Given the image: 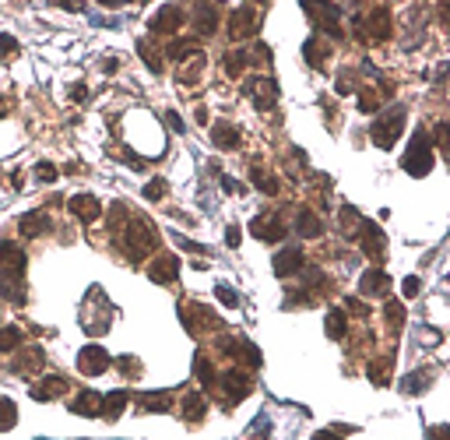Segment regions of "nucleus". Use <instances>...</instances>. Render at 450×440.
Listing matches in <instances>:
<instances>
[{
    "label": "nucleus",
    "mask_w": 450,
    "mask_h": 440,
    "mask_svg": "<svg viewBox=\"0 0 450 440\" xmlns=\"http://www.w3.org/2000/svg\"><path fill=\"white\" fill-rule=\"evenodd\" d=\"M247 4H254V0H247ZM257 4H261V7H264V4H268V0H257Z\"/></svg>",
    "instance_id": "nucleus-59"
},
{
    "label": "nucleus",
    "mask_w": 450,
    "mask_h": 440,
    "mask_svg": "<svg viewBox=\"0 0 450 440\" xmlns=\"http://www.w3.org/2000/svg\"><path fill=\"white\" fill-rule=\"evenodd\" d=\"M383 317H387V328H390V331L398 335V331H401V324H405V307L390 299V303L383 307Z\"/></svg>",
    "instance_id": "nucleus-38"
},
{
    "label": "nucleus",
    "mask_w": 450,
    "mask_h": 440,
    "mask_svg": "<svg viewBox=\"0 0 450 440\" xmlns=\"http://www.w3.org/2000/svg\"><path fill=\"white\" fill-rule=\"evenodd\" d=\"M35 180H39V183H53V180H57V166H53V163H39V166H35Z\"/></svg>",
    "instance_id": "nucleus-46"
},
{
    "label": "nucleus",
    "mask_w": 450,
    "mask_h": 440,
    "mask_svg": "<svg viewBox=\"0 0 450 440\" xmlns=\"http://www.w3.org/2000/svg\"><path fill=\"white\" fill-rule=\"evenodd\" d=\"M193 4V28L197 35H215L222 25V0H190Z\"/></svg>",
    "instance_id": "nucleus-7"
},
{
    "label": "nucleus",
    "mask_w": 450,
    "mask_h": 440,
    "mask_svg": "<svg viewBox=\"0 0 450 440\" xmlns=\"http://www.w3.org/2000/svg\"><path fill=\"white\" fill-rule=\"evenodd\" d=\"M419 289H422V282H419L415 275H408V278L401 282V292H405V296H419Z\"/></svg>",
    "instance_id": "nucleus-49"
},
{
    "label": "nucleus",
    "mask_w": 450,
    "mask_h": 440,
    "mask_svg": "<svg viewBox=\"0 0 450 440\" xmlns=\"http://www.w3.org/2000/svg\"><path fill=\"white\" fill-rule=\"evenodd\" d=\"M113 236L120 240L123 254H127L134 264L145 261L152 251H159V233H155V226H152L148 219H141V215H127L123 226H120Z\"/></svg>",
    "instance_id": "nucleus-1"
},
{
    "label": "nucleus",
    "mask_w": 450,
    "mask_h": 440,
    "mask_svg": "<svg viewBox=\"0 0 450 440\" xmlns=\"http://www.w3.org/2000/svg\"><path fill=\"white\" fill-rule=\"evenodd\" d=\"M18 423V412H14V402L0 395V430H11Z\"/></svg>",
    "instance_id": "nucleus-42"
},
{
    "label": "nucleus",
    "mask_w": 450,
    "mask_h": 440,
    "mask_svg": "<svg viewBox=\"0 0 450 440\" xmlns=\"http://www.w3.org/2000/svg\"><path fill=\"white\" fill-rule=\"evenodd\" d=\"M116 67H120L116 57H106V60H102V71H116Z\"/></svg>",
    "instance_id": "nucleus-56"
},
{
    "label": "nucleus",
    "mask_w": 450,
    "mask_h": 440,
    "mask_svg": "<svg viewBox=\"0 0 450 440\" xmlns=\"http://www.w3.org/2000/svg\"><path fill=\"white\" fill-rule=\"evenodd\" d=\"M46 366V352L39 349V346H28V349H21V356L11 363V370L18 373V377H32V373H39Z\"/></svg>",
    "instance_id": "nucleus-18"
},
{
    "label": "nucleus",
    "mask_w": 450,
    "mask_h": 440,
    "mask_svg": "<svg viewBox=\"0 0 450 440\" xmlns=\"http://www.w3.org/2000/svg\"><path fill=\"white\" fill-rule=\"evenodd\" d=\"M390 366H394V356H380V359H373L369 366H366V373H369V380L376 384V387H387L390 384Z\"/></svg>",
    "instance_id": "nucleus-34"
},
{
    "label": "nucleus",
    "mask_w": 450,
    "mask_h": 440,
    "mask_svg": "<svg viewBox=\"0 0 450 440\" xmlns=\"http://www.w3.org/2000/svg\"><path fill=\"white\" fill-rule=\"evenodd\" d=\"M250 180H254V187H257L261 194H268V197H274V194L281 190V183H278V176L271 173V170H264L261 163H254V166H250Z\"/></svg>",
    "instance_id": "nucleus-26"
},
{
    "label": "nucleus",
    "mask_w": 450,
    "mask_h": 440,
    "mask_svg": "<svg viewBox=\"0 0 450 440\" xmlns=\"http://www.w3.org/2000/svg\"><path fill=\"white\" fill-rule=\"evenodd\" d=\"M208 391H218V402L225 409H232V405H240L254 391V377L247 370H225V373H215V380H211Z\"/></svg>",
    "instance_id": "nucleus-2"
},
{
    "label": "nucleus",
    "mask_w": 450,
    "mask_h": 440,
    "mask_svg": "<svg viewBox=\"0 0 450 440\" xmlns=\"http://www.w3.org/2000/svg\"><path fill=\"white\" fill-rule=\"evenodd\" d=\"M211 141H215V148H222V152H232V148H240V127L236 123H215V131H211Z\"/></svg>",
    "instance_id": "nucleus-24"
},
{
    "label": "nucleus",
    "mask_w": 450,
    "mask_h": 440,
    "mask_svg": "<svg viewBox=\"0 0 450 440\" xmlns=\"http://www.w3.org/2000/svg\"><path fill=\"white\" fill-rule=\"evenodd\" d=\"M18 229H21V236L35 240V236H46V233H53V219H50L46 211H32V215H25V219L18 222Z\"/></svg>",
    "instance_id": "nucleus-22"
},
{
    "label": "nucleus",
    "mask_w": 450,
    "mask_h": 440,
    "mask_svg": "<svg viewBox=\"0 0 450 440\" xmlns=\"http://www.w3.org/2000/svg\"><path fill=\"white\" fill-rule=\"evenodd\" d=\"M349 4H359V0H349Z\"/></svg>",
    "instance_id": "nucleus-61"
},
{
    "label": "nucleus",
    "mask_w": 450,
    "mask_h": 440,
    "mask_svg": "<svg viewBox=\"0 0 450 440\" xmlns=\"http://www.w3.org/2000/svg\"><path fill=\"white\" fill-rule=\"evenodd\" d=\"M338 222H342V236H345V240H356V236H359L362 215L352 208V204H345V208L338 211Z\"/></svg>",
    "instance_id": "nucleus-35"
},
{
    "label": "nucleus",
    "mask_w": 450,
    "mask_h": 440,
    "mask_svg": "<svg viewBox=\"0 0 450 440\" xmlns=\"http://www.w3.org/2000/svg\"><path fill=\"white\" fill-rule=\"evenodd\" d=\"M359 289L366 296H387V292H390V275L380 271V268H369V271L359 278Z\"/></svg>",
    "instance_id": "nucleus-23"
},
{
    "label": "nucleus",
    "mask_w": 450,
    "mask_h": 440,
    "mask_svg": "<svg viewBox=\"0 0 450 440\" xmlns=\"http://www.w3.org/2000/svg\"><path fill=\"white\" fill-rule=\"evenodd\" d=\"M250 233H254L257 240H264V243H278V240L285 236V222H281L278 211H261V215L250 222Z\"/></svg>",
    "instance_id": "nucleus-10"
},
{
    "label": "nucleus",
    "mask_w": 450,
    "mask_h": 440,
    "mask_svg": "<svg viewBox=\"0 0 450 440\" xmlns=\"http://www.w3.org/2000/svg\"><path fill=\"white\" fill-rule=\"evenodd\" d=\"M109 321H113V307H109L106 292L99 285H91L89 299H85V310H81V328L89 335H106L109 331Z\"/></svg>",
    "instance_id": "nucleus-3"
},
{
    "label": "nucleus",
    "mask_w": 450,
    "mask_h": 440,
    "mask_svg": "<svg viewBox=\"0 0 450 440\" xmlns=\"http://www.w3.org/2000/svg\"><path fill=\"white\" fill-rule=\"evenodd\" d=\"M127 391H113V395H102V405H99V416L102 419H120L123 416V405H127Z\"/></svg>",
    "instance_id": "nucleus-29"
},
{
    "label": "nucleus",
    "mask_w": 450,
    "mask_h": 440,
    "mask_svg": "<svg viewBox=\"0 0 450 440\" xmlns=\"http://www.w3.org/2000/svg\"><path fill=\"white\" fill-rule=\"evenodd\" d=\"M176 275H180V258L176 254H159L155 264L148 268V278L155 285H169V282H176Z\"/></svg>",
    "instance_id": "nucleus-17"
},
{
    "label": "nucleus",
    "mask_w": 450,
    "mask_h": 440,
    "mask_svg": "<svg viewBox=\"0 0 450 440\" xmlns=\"http://www.w3.org/2000/svg\"><path fill=\"white\" fill-rule=\"evenodd\" d=\"M166 190H169V183H166V180H152V183L145 187V197H148V201H162V197H166Z\"/></svg>",
    "instance_id": "nucleus-44"
},
{
    "label": "nucleus",
    "mask_w": 450,
    "mask_h": 440,
    "mask_svg": "<svg viewBox=\"0 0 450 440\" xmlns=\"http://www.w3.org/2000/svg\"><path fill=\"white\" fill-rule=\"evenodd\" d=\"M296 233H299L303 240H317V236L324 233V222H320L310 208H303V211L296 215Z\"/></svg>",
    "instance_id": "nucleus-27"
},
{
    "label": "nucleus",
    "mask_w": 450,
    "mask_h": 440,
    "mask_svg": "<svg viewBox=\"0 0 450 440\" xmlns=\"http://www.w3.org/2000/svg\"><path fill=\"white\" fill-rule=\"evenodd\" d=\"M257 32H261V11H257L254 4H247V7L232 11V18H229V39H232V43L254 39Z\"/></svg>",
    "instance_id": "nucleus-6"
},
{
    "label": "nucleus",
    "mask_w": 450,
    "mask_h": 440,
    "mask_svg": "<svg viewBox=\"0 0 450 440\" xmlns=\"http://www.w3.org/2000/svg\"><path fill=\"white\" fill-rule=\"evenodd\" d=\"M437 145L447 148V123H437Z\"/></svg>",
    "instance_id": "nucleus-55"
},
{
    "label": "nucleus",
    "mask_w": 450,
    "mask_h": 440,
    "mask_svg": "<svg viewBox=\"0 0 450 440\" xmlns=\"http://www.w3.org/2000/svg\"><path fill=\"white\" fill-rule=\"evenodd\" d=\"M383 106V95L380 92H373V88H362L359 92V109L362 113H376Z\"/></svg>",
    "instance_id": "nucleus-41"
},
{
    "label": "nucleus",
    "mask_w": 450,
    "mask_h": 440,
    "mask_svg": "<svg viewBox=\"0 0 450 440\" xmlns=\"http://www.w3.org/2000/svg\"><path fill=\"white\" fill-rule=\"evenodd\" d=\"M331 50H334V46H331V39L317 32L313 39H306V46H303V57H306V64H310L313 71H324V67H327V57H331Z\"/></svg>",
    "instance_id": "nucleus-15"
},
{
    "label": "nucleus",
    "mask_w": 450,
    "mask_h": 440,
    "mask_svg": "<svg viewBox=\"0 0 450 440\" xmlns=\"http://www.w3.org/2000/svg\"><path fill=\"white\" fill-rule=\"evenodd\" d=\"M166 123H169V127H173L176 134H183V131H186V123H183V120H180V113H173V109L166 113Z\"/></svg>",
    "instance_id": "nucleus-50"
},
{
    "label": "nucleus",
    "mask_w": 450,
    "mask_h": 440,
    "mask_svg": "<svg viewBox=\"0 0 450 440\" xmlns=\"http://www.w3.org/2000/svg\"><path fill=\"white\" fill-rule=\"evenodd\" d=\"M247 67H250V50H232V53L222 57V71H225L229 78H240Z\"/></svg>",
    "instance_id": "nucleus-32"
},
{
    "label": "nucleus",
    "mask_w": 450,
    "mask_h": 440,
    "mask_svg": "<svg viewBox=\"0 0 450 440\" xmlns=\"http://www.w3.org/2000/svg\"><path fill=\"white\" fill-rule=\"evenodd\" d=\"M359 240H362V254H366L369 261H383V254H387V236H383L373 222H366V219H362Z\"/></svg>",
    "instance_id": "nucleus-14"
},
{
    "label": "nucleus",
    "mask_w": 450,
    "mask_h": 440,
    "mask_svg": "<svg viewBox=\"0 0 450 440\" xmlns=\"http://www.w3.org/2000/svg\"><path fill=\"white\" fill-rule=\"evenodd\" d=\"M53 7H64V11H81V4L78 0H50Z\"/></svg>",
    "instance_id": "nucleus-54"
},
{
    "label": "nucleus",
    "mask_w": 450,
    "mask_h": 440,
    "mask_svg": "<svg viewBox=\"0 0 450 440\" xmlns=\"http://www.w3.org/2000/svg\"><path fill=\"white\" fill-rule=\"evenodd\" d=\"M215 296H218V303H225L229 310H236V307H240L236 289H232V285H225V282H218V285H215Z\"/></svg>",
    "instance_id": "nucleus-43"
},
{
    "label": "nucleus",
    "mask_w": 450,
    "mask_h": 440,
    "mask_svg": "<svg viewBox=\"0 0 450 440\" xmlns=\"http://www.w3.org/2000/svg\"><path fill=\"white\" fill-rule=\"evenodd\" d=\"M324 331H327V339L331 342H342L345 335H349V314L345 310H327V321H324Z\"/></svg>",
    "instance_id": "nucleus-28"
},
{
    "label": "nucleus",
    "mask_w": 450,
    "mask_h": 440,
    "mask_svg": "<svg viewBox=\"0 0 450 440\" xmlns=\"http://www.w3.org/2000/svg\"><path fill=\"white\" fill-rule=\"evenodd\" d=\"M222 190H229V194H243L247 187H243V183H236L232 176H222Z\"/></svg>",
    "instance_id": "nucleus-51"
},
{
    "label": "nucleus",
    "mask_w": 450,
    "mask_h": 440,
    "mask_svg": "<svg viewBox=\"0 0 450 440\" xmlns=\"http://www.w3.org/2000/svg\"><path fill=\"white\" fill-rule=\"evenodd\" d=\"M25 268H28V254L18 247V243H0V271H7V275H18V278H25Z\"/></svg>",
    "instance_id": "nucleus-16"
},
{
    "label": "nucleus",
    "mask_w": 450,
    "mask_h": 440,
    "mask_svg": "<svg viewBox=\"0 0 450 440\" xmlns=\"http://www.w3.org/2000/svg\"><path fill=\"white\" fill-rule=\"evenodd\" d=\"M356 92V75L352 71H342V78H338V95H352Z\"/></svg>",
    "instance_id": "nucleus-47"
},
{
    "label": "nucleus",
    "mask_w": 450,
    "mask_h": 440,
    "mask_svg": "<svg viewBox=\"0 0 450 440\" xmlns=\"http://www.w3.org/2000/svg\"><path fill=\"white\" fill-rule=\"evenodd\" d=\"M243 95L257 106V109H271L274 102H278V82L274 78H247L243 82Z\"/></svg>",
    "instance_id": "nucleus-8"
},
{
    "label": "nucleus",
    "mask_w": 450,
    "mask_h": 440,
    "mask_svg": "<svg viewBox=\"0 0 450 440\" xmlns=\"http://www.w3.org/2000/svg\"><path fill=\"white\" fill-rule=\"evenodd\" d=\"M113 363H116V370H120L123 377H130V380L141 377V359H134V356H116Z\"/></svg>",
    "instance_id": "nucleus-40"
},
{
    "label": "nucleus",
    "mask_w": 450,
    "mask_h": 440,
    "mask_svg": "<svg viewBox=\"0 0 450 440\" xmlns=\"http://www.w3.org/2000/svg\"><path fill=\"white\" fill-rule=\"evenodd\" d=\"M137 409H145V412H169L173 409V395L169 391H145V395H137Z\"/></svg>",
    "instance_id": "nucleus-25"
},
{
    "label": "nucleus",
    "mask_w": 450,
    "mask_h": 440,
    "mask_svg": "<svg viewBox=\"0 0 450 440\" xmlns=\"http://www.w3.org/2000/svg\"><path fill=\"white\" fill-rule=\"evenodd\" d=\"M71 99L74 102H89V85H71Z\"/></svg>",
    "instance_id": "nucleus-53"
},
{
    "label": "nucleus",
    "mask_w": 450,
    "mask_h": 440,
    "mask_svg": "<svg viewBox=\"0 0 450 440\" xmlns=\"http://www.w3.org/2000/svg\"><path fill=\"white\" fill-rule=\"evenodd\" d=\"M405 106H394V109H387L383 116H376V123L369 127V138H373V145L376 148H394V141L401 138V131H405Z\"/></svg>",
    "instance_id": "nucleus-5"
},
{
    "label": "nucleus",
    "mask_w": 450,
    "mask_h": 440,
    "mask_svg": "<svg viewBox=\"0 0 450 440\" xmlns=\"http://www.w3.org/2000/svg\"><path fill=\"white\" fill-rule=\"evenodd\" d=\"M99 405H102V395H99V391H81V395L71 402V412H74V416H99Z\"/></svg>",
    "instance_id": "nucleus-33"
},
{
    "label": "nucleus",
    "mask_w": 450,
    "mask_h": 440,
    "mask_svg": "<svg viewBox=\"0 0 450 440\" xmlns=\"http://www.w3.org/2000/svg\"><path fill=\"white\" fill-rule=\"evenodd\" d=\"M193 373H197V380H201L204 387H211V380H215V366H211L208 356H197V359H193Z\"/></svg>",
    "instance_id": "nucleus-39"
},
{
    "label": "nucleus",
    "mask_w": 450,
    "mask_h": 440,
    "mask_svg": "<svg viewBox=\"0 0 450 440\" xmlns=\"http://www.w3.org/2000/svg\"><path fill=\"white\" fill-rule=\"evenodd\" d=\"M173 64H176V82H180V85H193V82L201 78V71H204L208 57H204V50L197 46V50L183 53L180 60H173Z\"/></svg>",
    "instance_id": "nucleus-13"
},
{
    "label": "nucleus",
    "mask_w": 450,
    "mask_h": 440,
    "mask_svg": "<svg viewBox=\"0 0 450 440\" xmlns=\"http://www.w3.org/2000/svg\"><path fill=\"white\" fill-rule=\"evenodd\" d=\"M137 57H145V64H148L152 75H162L166 71V60H162V53H159V46L152 39H141L137 43Z\"/></svg>",
    "instance_id": "nucleus-31"
},
{
    "label": "nucleus",
    "mask_w": 450,
    "mask_h": 440,
    "mask_svg": "<svg viewBox=\"0 0 450 440\" xmlns=\"http://www.w3.org/2000/svg\"><path fill=\"white\" fill-rule=\"evenodd\" d=\"M180 317H183V324H186V331L193 335V331H218L222 328V321L215 317V310H208V307H183L180 310Z\"/></svg>",
    "instance_id": "nucleus-9"
},
{
    "label": "nucleus",
    "mask_w": 450,
    "mask_h": 440,
    "mask_svg": "<svg viewBox=\"0 0 450 440\" xmlns=\"http://www.w3.org/2000/svg\"><path fill=\"white\" fill-rule=\"evenodd\" d=\"M67 208H71V215H74L78 222H85V226H91V222L102 215V208H99V201H95L91 194H74V197L67 201Z\"/></svg>",
    "instance_id": "nucleus-19"
},
{
    "label": "nucleus",
    "mask_w": 450,
    "mask_h": 440,
    "mask_svg": "<svg viewBox=\"0 0 450 440\" xmlns=\"http://www.w3.org/2000/svg\"><path fill=\"white\" fill-rule=\"evenodd\" d=\"M123 4H145V0H123Z\"/></svg>",
    "instance_id": "nucleus-60"
},
{
    "label": "nucleus",
    "mask_w": 450,
    "mask_h": 440,
    "mask_svg": "<svg viewBox=\"0 0 450 440\" xmlns=\"http://www.w3.org/2000/svg\"><path fill=\"white\" fill-rule=\"evenodd\" d=\"M18 57V39L14 35H0V60H11Z\"/></svg>",
    "instance_id": "nucleus-45"
},
{
    "label": "nucleus",
    "mask_w": 450,
    "mask_h": 440,
    "mask_svg": "<svg viewBox=\"0 0 450 440\" xmlns=\"http://www.w3.org/2000/svg\"><path fill=\"white\" fill-rule=\"evenodd\" d=\"M324 4H331V0H303L306 11H317V7H324Z\"/></svg>",
    "instance_id": "nucleus-57"
},
{
    "label": "nucleus",
    "mask_w": 450,
    "mask_h": 440,
    "mask_svg": "<svg viewBox=\"0 0 450 440\" xmlns=\"http://www.w3.org/2000/svg\"><path fill=\"white\" fill-rule=\"evenodd\" d=\"M60 395H67V377L64 373H50V377H43V384L32 387V398L35 402H53Z\"/></svg>",
    "instance_id": "nucleus-20"
},
{
    "label": "nucleus",
    "mask_w": 450,
    "mask_h": 440,
    "mask_svg": "<svg viewBox=\"0 0 450 440\" xmlns=\"http://www.w3.org/2000/svg\"><path fill=\"white\" fill-rule=\"evenodd\" d=\"M21 339H25V331H21V328H14V324L0 328V356H4V352H14L18 346H21Z\"/></svg>",
    "instance_id": "nucleus-37"
},
{
    "label": "nucleus",
    "mask_w": 450,
    "mask_h": 440,
    "mask_svg": "<svg viewBox=\"0 0 450 440\" xmlns=\"http://www.w3.org/2000/svg\"><path fill=\"white\" fill-rule=\"evenodd\" d=\"M429 380H433L429 370H422V373H408V377L401 380V391H405V395H419V391L429 387Z\"/></svg>",
    "instance_id": "nucleus-36"
},
{
    "label": "nucleus",
    "mask_w": 450,
    "mask_h": 440,
    "mask_svg": "<svg viewBox=\"0 0 450 440\" xmlns=\"http://www.w3.org/2000/svg\"><path fill=\"white\" fill-rule=\"evenodd\" d=\"M183 11L176 4H166V7H159L155 11V18L148 21V28H152V35H173V32H180L183 28Z\"/></svg>",
    "instance_id": "nucleus-11"
},
{
    "label": "nucleus",
    "mask_w": 450,
    "mask_h": 440,
    "mask_svg": "<svg viewBox=\"0 0 450 440\" xmlns=\"http://www.w3.org/2000/svg\"><path fill=\"white\" fill-rule=\"evenodd\" d=\"M401 166H405V173L415 176V180L429 176V170H433V141H429L426 131H415V138H412V145H408Z\"/></svg>",
    "instance_id": "nucleus-4"
},
{
    "label": "nucleus",
    "mask_w": 450,
    "mask_h": 440,
    "mask_svg": "<svg viewBox=\"0 0 450 440\" xmlns=\"http://www.w3.org/2000/svg\"><path fill=\"white\" fill-rule=\"evenodd\" d=\"M303 264H306V258H303V247H285V251H278V254H274V275H278V278L296 275Z\"/></svg>",
    "instance_id": "nucleus-21"
},
{
    "label": "nucleus",
    "mask_w": 450,
    "mask_h": 440,
    "mask_svg": "<svg viewBox=\"0 0 450 440\" xmlns=\"http://www.w3.org/2000/svg\"><path fill=\"white\" fill-rule=\"evenodd\" d=\"M225 243L229 247H240V226H225Z\"/></svg>",
    "instance_id": "nucleus-52"
},
{
    "label": "nucleus",
    "mask_w": 450,
    "mask_h": 440,
    "mask_svg": "<svg viewBox=\"0 0 450 440\" xmlns=\"http://www.w3.org/2000/svg\"><path fill=\"white\" fill-rule=\"evenodd\" d=\"M113 366V356L102 349V346H85V349L78 352V370L85 373V377H99V373H106Z\"/></svg>",
    "instance_id": "nucleus-12"
},
{
    "label": "nucleus",
    "mask_w": 450,
    "mask_h": 440,
    "mask_svg": "<svg viewBox=\"0 0 450 440\" xmlns=\"http://www.w3.org/2000/svg\"><path fill=\"white\" fill-rule=\"evenodd\" d=\"M345 310H349V314H356V317H369V307H366L362 299H356V296H349V299H345Z\"/></svg>",
    "instance_id": "nucleus-48"
},
{
    "label": "nucleus",
    "mask_w": 450,
    "mask_h": 440,
    "mask_svg": "<svg viewBox=\"0 0 450 440\" xmlns=\"http://www.w3.org/2000/svg\"><path fill=\"white\" fill-rule=\"evenodd\" d=\"M0 116H7V99H0Z\"/></svg>",
    "instance_id": "nucleus-58"
},
{
    "label": "nucleus",
    "mask_w": 450,
    "mask_h": 440,
    "mask_svg": "<svg viewBox=\"0 0 450 440\" xmlns=\"http://www.w3.org/2000/svg\"><path fill=\"white\" fill-rule=\"evenodd\" d=\"M204 412H208V402H204V395H197V391H186V395H183V419H186V423H201V419H204Z\"/></svg>",
    "instance_id": "nucleus-30"
}]
</instances>
